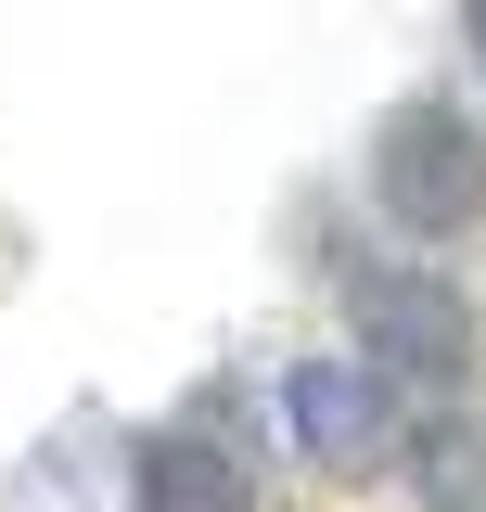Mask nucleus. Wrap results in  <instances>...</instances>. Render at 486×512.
<instances>
[{
  "instance_id": "nucleus-1",
  "label": "nucleus",
  "mask_w": 486,
  "mask_h": 512,
  "mask_svg": "<svg viewBox=\"0 0 486 512\" xmlns=\"http://www.w3.org/2000/svg\"><path fill=\"white\" fill-rule=\"evenodd\" d=\"M371 192L410 244H448L461 218H486V128L461 103H397L371 141Z\"/></svg>"
},
{
  "instance_id": "nucleus-2",
  "label": "nucleus",
  "mask_w": 486,
  "mask_h": 512,
  "mask_svg": "<svg viewBox=\"0 0 486 512\" xmlns=\"http://www.w3.org/2000/svg\"><path fill=\"white\" fill-rule=\"evenodd\" d=\"M346 320H359V359L410 384H461V359H474V308L448 295V269H359Z\"/></svg>"
},
{
  "instance_id": "nucleus-3",
  "label": "nucleus",
  "mask_w": 486,
  "mask_h": 512,
  "mask_svg": "<svg viewBox=\"0 0 486 512\" xmlns=\"http://www.w3.org/2000/svg\"><path fill=\"white\" fill-rule=\"evenodd\" d=\"M282 410H295V448L320 474H371L397 448V372L384 359H307Z\"/></svg>"
},
{
  "instance_id": "nucleus-4",
  "label": "nucleus",
  "mask_w": 486,
  "mask_h": 512,
  "mask_svg": "<svg viewBox=\"0 0 486 512\" xmlns=\"http://www.w3.org/2000/svg\"><path fill=\"white\" fill-rule=\"evenodd\" d=\"M128 487H141V512H243V461H218L205 436H141Z\"/></svg>"
},
{
  "instance_id": "nucleus-5",
  "label": "nucleus",
  "mask_w": 486,
  "mask_h": 512,
  "mask_svg": "<svg viewBox=\"0 0 486 512\" xmlns=\"http://www.w3.org/2000/svg\"><path fill=\"white\" fill-rule=\"evenodd\" d=\"M423 487H435V512H474L486 500V436L474 423H435L423 436Z\"/></svg>"
},
{
  "instance_id": "nucleus-6",
  "label": "nucleus",
  "mask_w": 486,
  "mask_h": 512,
  "mask_svg": "<svg viewBox=\"0 0 486 512\" xmlns=\"http://www.w3.org/2000/svg\"><path fill=\"white\" fill-rule=\"evenodd\" d=\"M474 52H486V0H474Z\"/></svg>"
}]
</instances>
